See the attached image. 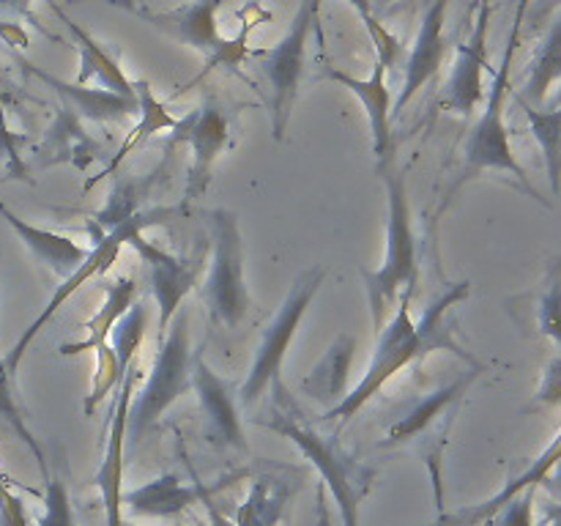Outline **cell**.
<instances>
[{"label": "cell", "instance_id": "obj_2", "mask_svg": "<svg viewBox=\"0 0 561 526\" xmlns=\"http://www.w3.org/2000/svg\"><path fill=\"white\" fill-rule=\"evenodd\" d=\"M378 173L387 184V252L378 268H359L365 279L367 305L373 312V329L381 332L383 323L392 318L400 296H414L416 283H420V258H416V236L414 222H411V201L409 186H405V173L389 162L378 164Z\"/></svg>", "mask_w": 561, "mask_h": 526}, {"label": "cell", "instance_id": "obj_37", "mask_svg": "<svg viewBox=\"0 0 561 526\" xmlns=\"http://www.w3.org/2000/svg\"><path fill=\"white\" fill-rule=\"evenodd\" d=\"M535 493L537 488H529V491L510 499V502L493 515V518H496V526H535Z\"/></svg>", "mask_w": 561, "mask_h": 526}, {"label": "cell", "instance_id": "obj_1", "mask_svg": "<svg viewBox=\"0 0 561 526\" xmlns=\"http://www.w3.org/2000/svg\"><path fill=\"white\" fill-rule=\"evenodd\" d=\"M272 389V409L261 416V425L290 438L301 449V455L316 466L318 474L329 485V493H332L334 504H337L340 515H343V526H359L362 502L370 496L373 482H376V469L362 464L356 455H351L340 444L337 433L318 431L307 420L305 411L299 409L294 395L285 389L283 381H274Z\"/></svg>", "mask_w": 561, "mask_h": 526}, {"label": "cell", "instance_id": "obj_19", "mask_svg": "<svg viewBox=\"0 0 561 526\" xmlns=\"http://www.w3.org/2000/svg\"><path fill=\"white\" fill-rule=\"evenodd\" d=\"M0 217H3L5 225L14 230L16 239L27 247V252L60 279L71 277V274L82 266L88 252H91L88 247H82L80 241L71 239V236L38 228V225H31L27 219L16 217V214L11 211L9 206H3V203H0Z\"/></svg>", "mask_w": 561, "mask_h": 526}, {"label": "cell", "instance_id": "obj_36", "mask_svg": "<svg viewBox=\"0 0 561 526\" xmlns=\"http://www.w3.org/2000/svg\"><path fill=\"white\" fill-rule=\"evenodd\" d=\"M38 526H77L69 488L60 474L44 477V513L38 515Z\"/></svg>", "mask_w": 561, "mask_h": 526}, {"label": "cell", "instance_id": "obj_29", "mask_svg": "<svg viewBox=\"0 0 561 526\" xmlns=\"http://www.w3.org/2000/svg\"><path fill=\"white\" fill-rule=\"evenodd\" d=\"M553 85L559 88L561 102V11L553 16L551 27L540 38L529 66H526L524 93H518V99L531 107H542Z\"/></svg>", "mask_w": 561, "mask_h": 526}, {"label": "cell", "instance_id": "obj_46", "mask_svg": "<svg viewBox=\"0 0 561 526\" xmlns=\"http://www.w3.org/2000/svg\"><path fill=\"white\" fill-rule=\"evenodd\" d=\"M0 124H5V121H3V104H0Z\"/></svg>", "mask_w": 561, "mask_h": 526}, {"label": "cell", "instance_id": "obj_8", "mask_svg": "<svg viewBox=\"0 0 561 526\" xmlns=\"http://www.w3.org/2000/svg\"><path fill=\"white\" fill-rule=\"evenodd\" d=\"M318 9H321V0H301L285 36L274 47L252 53L268 85V115H272L274 142L285 140V129H288L296 99H299L307 42H310V33L318 22Z\"/></svg>", "mask_w": 561, "mask_h": 526}, {"label": "cell", "instance_id": "obj_45", "mask_svg": "<svg viewBox=\"0 0 561 526\" xmlns=\"http://www.w3.org/2000/svg\"><path fill=\"white\" fill-rule=\"evenodd\" d=\"M394 3H398V0H370V5H373V11H376V14H381V11L392 9Z\"/></svg>", "mask_w": 561, "mask_h": 526}, {"label": "cell", "instance_id": "obj_42", "mask_svg": "<svg viewBox=\"0 0 561 526\" xmlns=\"http://www.w3.org/2000/svg\"><path fill=\"white\" fill-rule=\"evenodd\" d=\"M31 5H33V0H0V14L33 22Z\"/></svg>", "mask_w": 561, "mask_h": 526}, {"label": "cell", "instance_id": "obj_5", "mask_svg": "<svg viewBox=\"0 0 561 526\" xmlns=\"http://www.w3.org/2000/svg\"><path fill=\"white\" fill-rule=\"evenodd\" d=\"M195 356L190 338V312L179 310L170 321L168 334L159 340L157 356H153L151 373L140 392L131 395L129 420H126V438L129 444H140L148 433L157 427L164 411L175 403L184 392L192 389V370H195Z\"/></svg>", "mask_w": 561, "mask_h": 526}, {"label": "cell", "instance_id": "obj_35", "mask_svg": "<svg viewBox=\"0 0 561 526\" xmlns=\"http://www.w3.org/2000/svg\"><path fill=\"white\" fill-rule=\"evenodd\" d=\"M0 420H3L5 425H9L11 431L22 438V444H25V447L36 455L38 466H42V474L47 477L49 469H47V464H44V453H42V447H38L36 438H33L31 427H27L25 420H22L20 403H16V395H14V389H11V378L5 376V370H3V362H0Z\"/></svg>", "mask_w": 561, "mask_h": 526}, {"label": "cell", "instance_id": "obj_30", "mask_svg": "<svg viewBox=\"0 0 561 526\" xmlns=\"http://www.w3.org/2000/svg\"><path fill=\"white\" fill-rule=\"evenodd\" d=\"M162 170L164 164H159L151 175H131V179L118 181V184L113 186V192H110L107 206L93 217V222H96L99 228L107 230V228H115V225L126 222V219L135 217V214H140L142 201L151 195L153 184H157V175L162 173Z\"/></svg>", "mask_w": 561, "mask_h": 526}, {"label": "cell", "instance_id": "obj_48", "mask_svg": "<svg viewBox=\"0 0 561 526\" xmlns=\"http://www.w3.org/2000/svg\"><path fill=\"white\" fill-rule=\"evenodd\" d=\"M0 362H3V359H0Z\"/></svg>", "mask_w": 561, "mask_h": 526}, {"label": "cell", "instance_id": "obj_41", "mask_svg": "<svg viewBox=\"0 0 561 526\" xmlns=\"http://www.w3.org/2000/svg\"><path fill=\"white\" fill-rule=\"evenodd\" d=\"M0 38H3L5 44H11V47H20V49H25L27 42H31L25 27H22L20 22H5V20H0Z\"/></svg>", "mask_w": 561, "mask_h": 526}, {"label": "cell", "instance_id": "obj_23", "mask_svg": "<svg viewBox=\"0 0 561 526\" xmlns=\"http://www.w3.org/2000/svg\"><path fill=\"white\" fill-rule=\"evenodd\" d=\"M559 464H561V431L553 436V442L548 444L546 453L537 455V458L531 460L529 469H526L524 474L515 477V480H510L507 485L496 493V496H491L488 502H482V504H471V507L458 510V513H442V518H438L433 526H480V524H485V521H491L493 515H496L499 510L510 502V499L518 496V493H524V491H529V488H537V485H542V482H548V477H551V471L557 469Z\"/></svg>", "mask_w": 561, "mask_h": 526}, {"label": "cell", "instance_id": "obj_47", "mask_svg": "<svg viewBox=\"0 0 561 526\" xmlns=\"http://www.w3.org/2000/svg\"><path fill=\"white\" fill-rule=\"evenodd\" d=\"M480 3H491V0H480Z\"/></svg>", "mask_w": 561, "mask_h": 526}, {"label": "cell", "instance_id": "obj_10", "mask_svg": "<svg viewBox=\"0 0 561 526\" xmlns=\"http://www.w3.org/2000/svg\"><path fill=\"white\" fill-rule=\"evenodd\" d=\"M411 299L414 296H400L398 307H394L392 318L381 327L378 332L376 351H373V359L367 365L365 376L359 378L354 389H348L343 400H340L334 409H329L323 414V420H343L348 422L351 416L359 409H365L400 370H405L409 365H416L427 356L425 343H422L420 332H416V323L411 321Z\"/></svg>", "mask_w": 561, "mask_h": 526}, {"label": "cell", "instance_id": "obj_9", "mask_svg": "<svg viewBox=\"0 0 561 526\" xmlns=\"http://www.w3.org/2000/svg\"><path fill=\"white\" fill-rule=\"evenodd\" d=\"M225 5V0H190L184 5H175V9H137L135 14L142 16L146 22H151L153 27H159L162 33H168L175 42L186 44V47L197 49V53L206 58V69L201 77L211 75L214 69H228L239 71V66L244 64V58L250 55L247 47V36H250V27L244 25L239 31V36L228 38L219 33L217 14Z\"/></svg>", "mask_w": 561, "mask_h": 526}, {"label": "cell", "instance_id": "obj_12", "mask_svg": "<svg viewBox=\"0 0 561 526\" xmlns=\"http://www.w3.org/2000/svg\"><path fill=\"white\" fill-rule=\"evenodd\" d=\"M129 247L140 255V261L148 268V277H151V294L153 301H157V332L159 340H162L168 334L175 312L181 310V301L195 288L197 277L206 268L208 244L197 247L195 255L181 258L168 252L164 247L148 241L140 230V233H131Z\"/></svg>", "mask_w": 561, "mask_h": 526}, {"label": "cell", "instance_id": "obj_21", "mask_svg": "<svg viewBox=\"0 0 561 526\" xmlns=\"http://www.w3.org/2000/svg\"><path fill=\"white\" fill-rule=\"evenodd\" d=\"M49 5H53V11L58 14V20L69 27L71 38H75L77 44V53H80V71H77L75 77V85H85V82L96 80L102 91H113L118 93V96L137 99V85L126 77V71L121 69L118 58H115L99 38H93L85 27L77 25L75 20H69L55 0H49Z\"/></svg>", "mask_w": 561, "mask_h": 526}, {"label": "cell", "instance_id": "obj_24", "mask_svg": "<svg viewBox=\"0 0 561 526\" xmlns=\"http://www.w3.org/2000/svg\"><path fill=\"white\" fill-rule=\"evenodd\" d=\"M31 75H36L38 80L47 82L49 88H55V93L60 96L64 107L69 113H75L80 121H99V124H113V121H131L140 115V102L137 99L118 96L113 91H102V88H85L75 85V82H60L55 80L47 71L36 69V66H27Z\"/></svg>", "mask_w": 561, "mask_h": 526}, {"label": "cell", "instance_id": "obj_32", "mask_svg": "<svg viewBox=\"0 0 561 526\" xmlns=\"http://www.w3.org/2000/svg\"><path fill=\"white\" fill-rule=\"evenodd\" d=\"M535 318L537 332L553 340L561 348V255H553L548 261L535 299Z\"/></svg>", "mask_w": 561, "mask_h": 526}, {"label": "cell", "instance_id": "obj_38", "mask_svg": "<svg viewBox=\"0 0 561 526\" xmlns=\"http://www.w3.org/2000/svg\"><path fill=\"white\" fill-rule=\"evenodd\" d=\"M561 403V356H553L548 362L546 373H542V381L537 395L531 398V405L526 411L542 409V405H559Z\"/></svg>", "mask_w": 561, "mask_h": 526}, {"label": "cell", "instance_id": "obj_3", "mask_svg": "<svg viewBox=\"0 0 561 526\" xmlns=\"http://www.w3.org/2000/svg\"><path fill=\"white\" fill-rule=\"evenodd\" d=\"M529 3L531 0H518V11H515L513 31H510L507 47H504L502 66L493 71V85L485 96V110L480 113V121H477L474 129H471V135H469V140H466L463 170H460V179L455 181V186L449 190V197L444 201V206L453 201V195L466 184V181H471L474 175L485 173V170H499V173L513 175L526 195L535 197L537 203H542V206L551 208V203H548L546 197L535 190V184H531L529 175H526L524 164L515 159L513 142H510V129H507V124H504V102H507V93H510V71H513L515 53H518L520 27H524L526 9H529Z\"/></svg>", "mask_w": 561, "mask_h": 526}, {"label": "cell", "instance_id": "obj_18", "mask_svg": "<svg viewBox=\"0 0 561 526\" xmlns=\"http://www.w3.org/2000/svg\"><path fill=\"white\" fill-rule=\"evenodd\" d=\"M329 80L340 82L343 88H348L359 104L365 107L367 124H370L373 135V151H376L378 164L389 162L394 157V140H392V107L394 99L392 91L387 85V69L376 60L370 77H354L348 71L329 69Z\"/></svg>", "mask_w": 561, "mask_h": 526}, {"label": "cell", "instance_id": "obj_39", "mask_svg": "<svg viewBox=\"0 0 561 526\" xmlns=\"http://www.w3.org/2000/svg\"><path fill=\"white\" fill-rule=\"evenodd\" d=\"M0 526H31L22 499L9 488V480L0 477Z\"/></svg>", "mask_w": 561, "mask_h": 526}, {"label": "cell", "instance_id": "obj_31", "mask_svg": "<svg viewBox=\"0 0 561 526\" xmlns=\"http://www.w3.org/2000/svg\"><path fill=\"white\" fill-rule=\"evenodd\" d=\"M520 110L526 113V121L531 126V135L535 140L540 142L542 157H546V168H548V181H551L553 195L561 192V104L559 107L542 110V107H531V104L520 102Z\"/></svg>", "mask_w": 561, "mask_h": 526}, {"label": "cell", "instance_id": "obj_34", "mask_svg": "<svg viewBox=\"0 0 561 526\" xmlns=\"http://www.w3.org/2000/svg\"><path fill=\"white\" fill-rule=\"evenodd\" d=\"M121 378H124V370H121L118 356H115L113 345H110L107 340V343H102L96 348V373H93L91 392H88L85 400H82V414L85 416L96 414V409L104 403V398L118 389Z\"/></svg>", "mask_w": 561, "mask_h": 526}, {"label": "cell", "instance_id": "obj_27", "mask_svg": "<svg viewBox=\"0 0 561 526\" xmlns=\"http://www.w3.org/2000/svg\"><path fill=\"white\" fill-rule=\"evenodd\" d=\"M102 285H104V301L85 321V338L77 340V343L60 345L58 348L60 356H77V354H85V351H96L99 345L107 343L110 332L115 329L118 318L126 316V310L135 305V296H137L135 277L104 279Z\"/></svg>", "mask_w": 561, "mask_h": 526}, {"label": "cell", "instance_id": "obj_44", "mask_svg": "<svg viewBox=\"0 0 561 526\" xmlns=\"http://www.w3.org/2000/svg\"><path fill=\"white\" fill-rule=\"evenodd\" d=\"M110 3H113V5H121V9L131 11V14H135V11L140 9V0H110Z\"/></svg>", "mask_w": 561, "mask_h": 526}, {"label": "cell", "instance_id": "obj_15", "mask_svg": "<svg viewBox=\"0 0 561 526\" xmlns=\"http://www.w3.org/2000/svg\"><path fill=\"white\" fill-rule=\"evenodd\" d=\"M192 389L201 403L203 420H206V436L214 447H228L236 453H250V444L244 436V422H241L239 400L233 387L222 376L208 367L203 354L197 351L195 370H192Z\"/></svg>", "mask_w": 561, "mask_h": 526}, {"label": "cell", "instance_id": "obj_17", "mask_svg": "<svg viewBox=\"0 0 561 526\" xmlns=\"http://www.w3.org/2000/svg\"><path fill=\"white\" fill-rule=\"evenodd\" d=\"M444 22H447V0H431V5L425 9V16H422L414 47L405 55V75L398 99H394V113H403L411 99L442 71L444 55H447Z\"/></svg>", "mask_w": 561, "mask_h": 526}, {"label": "cell", "instance_id": "obj_7", "mask_svg": "<svg viewBox=\"0 0 561 526\" xmlns=\"http://www.w3.org/2000/svg\"><path fill=\"white\" fill-rule=\"evenodd\" d=\"M323 279H327V266L323 263H312L305 272H299L290 283L288 296L274 312L272 321L266 323L261 334V343L255 348V359H252L250 373H247L244 384H241V403L252 405L274 381H279L283 373L285 356H288L290 343L296 338V329L305 321L307 310H310L312 299L321 290Z\"/></svg>", "mask_w": 561, "mask_h": 526}, {"label": "cell", "instance_id": "obj_25", "mask_svg": "<svg viewBox=\"0 0 561 526\" xmlns=\"http://www.w3.org/2000/svg\"><path fill=\"white\" fill-rule=\"evenodd\" d=\"M135 85H137V102H140V115H137L135 126H131V132H129V135H126V140L121 142L118 151H115L113 157H110V162L104 164L102 173L93 175V179L85 181V186H82V190H85V192H91L93 186L102 184L104 179H113V175L118 173L121 164H124L126 159H129L131 153H135V148H140L142 142L148 140V137L157 135V132H173L175 124H179V118H175V115H170L168 104L159 102V99H157V93H153L151 82L137 80Z\"/></svg>", "mask_w": 561, "mask_h": 526}, {"label": "cell", "instance_id": "obj_16", "mask_svg": "<svg viewBox=\"0 0 561 526\" xmlns=\"http://www.w3.org/2000/svg\"><path fill=\"white\" fill-rule=\"evenodd\" d=\"M488 22H491V3H480L469 42L455 47V66L447 91H444V104L458 115H471L477 104L485 99L482 71L491 69L488 66Z\"/></svg>", "mask_w": 561, "mask_h": 526}, {"label": "cell", "instance_id": "obj_26", "mask_svg": "<svg viewBox=\"0 0 561 526\" xmlns=\"http://www.w3.org/2000/svg\"><path fill=\"white\" fill-rule=\"evenodd\" d=\"M356 356V338L354 334H337L334 343L329 345L327 354L318 359V365L307 373L305 381L299 384V392L307 395L316 403H323L329 409L340 403L348 395V373L351 362Z\"/></svg>", "mask_w": 561, "mask_h": 526}, {"label": "cell", "instance_id": "obj_33", "mask_svg": "<svg viewBox=\"0 0 561 526\" xmlns=\"http://www.w3.org/2000/svg\"><path fill=\"white\" fill-rule=\"evenodd\" d=\"M146 329H148V310L146 305L135 301V305L126 310V316L118 318L113 332H110V345H113L115 356H118L121 370H126V367L135 362L137 348L142 345V338H146Z\"/></svg>", "mask_w": 561, "mask_h": 526}, {"label": "cell", "instance_id": "obj_40", "mask_svg": "<svg viewBox=\"0 0 561 526\" xmlns=\"http://www.w3.org/2000/svg\"><path fill=\"white\" fill-rule=\"evenodd\" d=\"M20 142H22L20 135H14V132L5 129V124H0V159H5L16 173H25V164H22L20 151H16Z\"/></svg>", "mask_w": 561, "mask_h": 526}, {"label": "cell", "instance_id": "obj_4", "mask_svg": "<svg viewBox=\"0 0 561 526\" xmlns=\"http://www.w3.org/2000/svg\"><path fill=\"white\" fill-rule=\"evenodd\" d=\"M184 211V206H151V208H142L140 214H135V217H129L126 222L115 225V228H99L96 222H91V230H93V247L91 252H88V258L82 261V266L77 268L71 277L60 279V285L55 288V294L49 296L47 307H44L42 312H38L36 318H33L31 323H27L25 332L20 334V340H16L14 345H11L9 354L3 356V370L5 376L14 381L16 370H20L22 359H25L27 348H31V343L36 340V334L42 332L44 327H47L49 321H53L55 312L64 307V301H69L71 296L77 294V290L82 288V285H88L91 279L96 277H104L107 274V268L113 266L115 258H118V252L124 250L126 244H129L131 233H140V230L146 228H153V225H162L168 222L170 217H175V214Z\"/></svg>", "mask_w": 561, "mask_h": 526}, {"label": "cell", "instance_id": "obj_28", "mask_svg": "<svg viewBox=\"0 0 561 526\" xmlns=\"http://www.w3.org/2000/svg\"><path fill=\"white\" fill-rule=\"evenodd\" d=\"M299 491L294 477L283 474H257L252 480L250 496L236 510V526H279L285 507Z\"/></svg>", "mask_w": 561, "mask_h": 526}, {"label": "cell", "instance_id": "obj_13", "mask_svg": "<svg viewBox=\"0 0 561 526\" xmlns=\"http://www.w3.org/2000/svg\"><path fill=\"white\" fill-rule=\"evenodd\" d=\"M137 381V365L131 362L124 370L118 389L113 395V405H110V425H107V444H104L102 464H99L96 474H93V485L102 493L104 521L107 526H126L124 524V447H126V420H129V403L135 395Z\"/></svg>", "mask_w": 561, "mask_h": 526}, {"label": "cell", "instance_id": "obj_11", "mask_svg": "<svg viewBox=\"0 0 561 526\" xmlns=\"http://www.w3.org/2000/svg\"><path fill=\"white\" fill-rule=\"evenodd\" d=\"M230 142V115L225 113L222 104L217 99H206L197 110L186 113L184 118H179L173 135L168 137L164 148L173 151L175 146H190L192 162L190 173H186V186H184V203L181 206H190V203L201 201L208 192L214 179V164H217L219 153L228 148Z\"/></svg>", "mask_w": 561, "mask_h": 526}, {"label": "cell", "instance_id": "obj_6", "mask_svg": "<svg viewBox=\"0 0 561 526\" xmlns=\"http://www.w3.org/2000/svg\"><path fill=\"white\" fill-rule=\"evenodd\" d=\"M208 247H211L208 274L201 285V296L214 323L236 329L252 307V296L244 279V241H241L239 214L230 208H214L211 244Z\"/></svg>", "mask_w": 561, "mask_h": 526}, {"label": "cell", "instance_id": "obj_43", "mask_svg": "<svg viewBox=\"0 0 561 526\" xmlns=\"http://www.w3.org/2000/svg\"><path fill=\"white\" fill-rule=\"evenodd\" d=\"M203 504H206V510H208V521H203L201 526H236L233 518H228V515H222L217 507H214L211 496L203 499Z\"/></svg>", "mask_w": 561, "mask_h": 526}, {"label": "cell", "instance_id": "obj_22", "mask_svg": "<svg viewBox=\"0 0 561 526\" xmlns=\"http://www.w3.org/2000/svg\"><path fill=\"white\" fill-rule=\"evenodd\" d=\"M208 496H211V488L186 485V482H181V477L159 474L157 480L146 482V485L124 491L121 504L140 518H181Z\"/></svg>", "mask_w": 561, "mask_h": 526}, {"label": "cell", "instance_id": "obj_14", "mask_svg": "<svg viewBox=\"0 0 561 526\" xmlns=\"http://www.w3.org/2000/svg\"><path fill=\"white\" fill-rule=\"evenodd\" d=\"M485 373V365L471 367L469 373L455 378L447 387L436 389V392L425 395L422 400H416L403 416H398L392 427L387 431V438H383V447H398V444H411L420 436H427V433H436V436L447 438L449 427H453L455 414H458V405L463 403L466 392L471 389V384Z\"/></svg>", "mask_w": 561, "mask_h": 526}, {"label": "cell", "instance_id": "obj_20", "mask_svg": "<svg viewBox=\"0 0 561 526\" xmlns=\"http://www.w3.org/2000/svg\"><path fill=\"white\" fill-rule=\"evenodd\" d=\"M102 146L82 129V121L66 107L55 115L47 135L33 151L36 168H53V164H71V168L85 173L96 159H102Z\"/></svg>", "mask_w": 561, "mask_h": 526}]
</instances>
